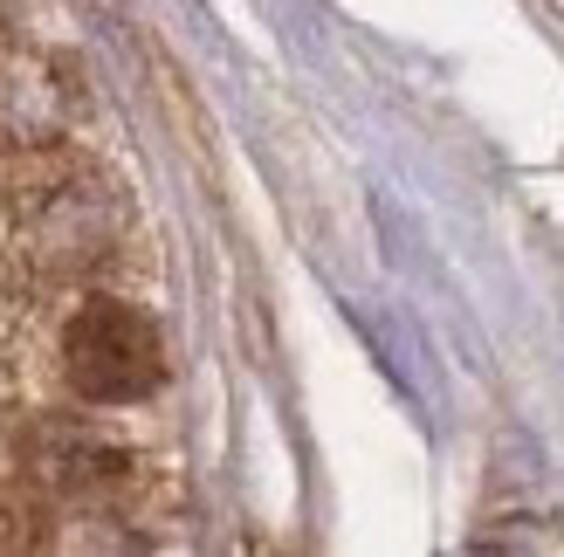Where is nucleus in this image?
I'll use <instances>...</instances> for the list:
<instances>
[{
  "instance_id": "f257e3e1",
  "label": "nucleus",
  "mask_w": 564,
  "mask_h": 557,
  "mask_svg": "<svg viewBox=\"0 0 564 557\" xmlns=\"http://www.w3.org/2000/svg\"><path fill=\"white\" fill-rule=\"evenodd\" d=\"M63 365L76 400L90 406H131L165 379V351L152 317H138L131 303H83L63 330Z\"/></svg>"
}]
</instances>
